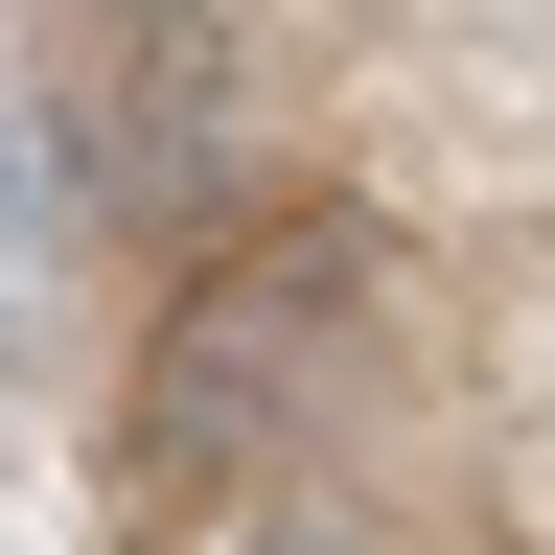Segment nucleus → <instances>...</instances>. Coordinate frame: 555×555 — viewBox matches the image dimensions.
I'll use <instances>...</instances> for the list:
<instances>
[{
	"label": "nucleus",
	"instance_id": "nucleus-1",
	"mask_svg": "<svg viewBox=\"0 0 555 555\" xmlns=\"http://www.w3.org/2000/svg\"><path fill=\"white\" fill-rule=\"evenodd\" d=\"M371 393V232H232L139 347V509H185L208 463H278Z\"/></svg>",
	"mask_w": 555,
	"mask_h": 555
},
{
	"label": "nucleus",
	"instance_id": "nucleus-2",
	"mask_svg": "<svg viewBox=\"0 0 555 555\" xmlns=\"http://www.w3.org/2000/svg\"><path fill=\"white\" fill-rule=\"evenodd\" d=\"M232 555H416V532H371V509H324V486H301V509H255Z\"/></svg>",
	"mask_w": 555,
	"mask_h": 555
},
{
	"label": "nucleus",
	"instance_id": "nucleus-3",
	"mask_svg": "<svg viewBox=\"0 0 555 555\" xmlns=\"http://www.w3.org/2000/svg\"><path fill=\"white\" fill-rule=\"evenodd\" d=\"M24 24H47V47H69V69H116V47H139V24H163V0H24Z\"/></svg>",
	"mask_w": 555,
	"mask_h": 555
},
{
	"label": "nucleus",
	"instance_id": "nucleus-4",
	"mask_svg": "<svg viewBox=\"0 0 555 555\" xmlns=\"http://www.w3.org/2000/svg\"><path fill=\"white\" fill-rule=\"evenodd\" d=\"M0 232H24V163H0Z\"/></svg>",
	"mask_w": 555,
	"mask_h": 555
}]
</instances>
